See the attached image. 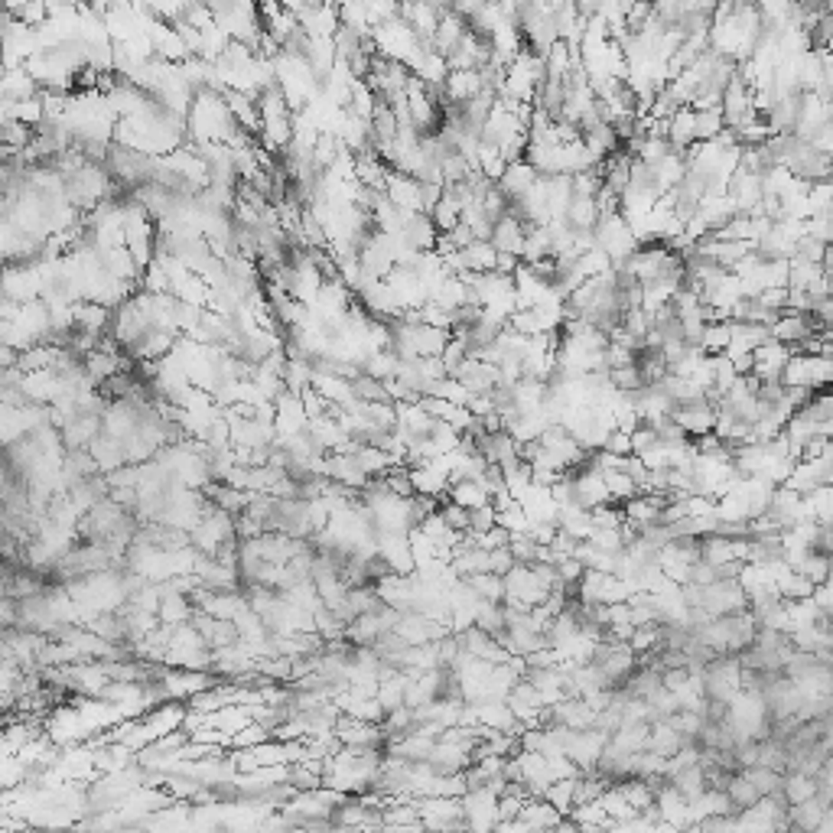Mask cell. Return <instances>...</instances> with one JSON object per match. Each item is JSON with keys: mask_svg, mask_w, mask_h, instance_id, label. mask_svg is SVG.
Returning a JSON list of instances; mask_svg holds the SVG:
<instances>
[{"mask_svg": "<svg viewBox=\"0 0 833 833\" xmlns=\"http://www.w3.org/2000/svg\"><path fill=\"white\" fill-rule=\"evenodd\" d=\"M547 586L541 583V576L534 573L531 563H515V567L505 573V602L508 606H525L534 609L547 600Z\"/></svg>", "mask_w": 833, "mask_h": 833, "instance_id": "obj_1", "label": "cell"}, {"mask_svg": "<svg viewBox=\"0 0 833 833\" xmlns=\"http://www.w3.org/2000/svg\"><path fill=\"white\" fill-rule=\"evenodd\" d=\"M671 416L687 430L691 440H697L703 434H713V426H717V404H709L707 398L687 400V404H677L671 410Z\"/></svg>", "mask_w": 833, "mask_h": 833, "instance_id": "obj_2", "label": "cell"}, {"mask_svg": "<svg viewBox=\"0 0 833 833\" xmlns=\"http://www.w3.org/2000/svg\"><path fill=\"white\" fill-rule=\"evenodd\" d=\"M462 804H466V827H475V830H492V827H499V794H495L489 784L466 792Z\"/></svg>", "mask_w": 833, "mask_h": 833, "instance_id": "obj_3", "label": "cell"}, {"mask_svg": "<svg viewBox=\"0 0 833 833\" xmlns=\"http://www.w3.org/2000/svg\"><path fill=\"white\" fill-rule=\"evenodd\" d=\"M817 333V323L810 313H794V309H784L782 316L772 323V339L784 342V345H792L794 352L804 345V339H810V335Z\"/></svg>", "mask_w": 833, "mask_h": 833, "instance_id": "obj_4", "label": "cell"}, {"mask_svg": "<svg viewBox=\"0 0 833 833\" xmlns=\"http://www.w3.org/2000/svg\"><path fill=\"white\" fill-rule=\"evenodd\" d=\"M274 424H277V434L280 436H293V434H303L309 426V414L307 407H303V398L293 391H284L274 398Z\"/></svg>", "mask_w": 833, "mask_h": 833, "instance_id": "obj_5", "label": "cell"}, {"mask_svg": "<svg viewBox=\"0 0 833 833\" xmlns=\"http://www.w3.org/2000/svg\"><path fill=\"white\" fill-rule=\"evenodd\" d=\"M792 355H794L792 345H784V342L772 339V342H765L762 349H755V365H752V371L758 375V381H782L784 365H788V359H792Z\"/></svg>", "mask_w": 833, "mask_h": 833, "instance_id": "obj_6", "label": "cell"}, {"mask_svg": "<svg viewBox=\"0 0 833 833\" xmlns=\"http://www.w3.org/2000/svg\"><path fill=\"white\" fill-rule=\"evenodd\" d=\"M654 804H658L661 820H664L667 827H683V824H691V798L677 792L674 784H671V778H667V782L661 784L658 792H654Z\"/></svg>", "mask_w": 833, "mask_h": 833, "instance_id": "obj_7", "label": "cell"}, {"mask_svg": "<svg viewBox=\"0 0 833 833\" xmlns=\"http://www.w3.org/2000/svg\"><path fill=\"white\" fill-rule=\"evenodd\" d=\"M489 242L499 248V254H515V258H525V242H527V225L517 215H505L501 222H495L492 238Z\"/></svg>", "mask_w": 833, "mask_h": 833, "instance_id": "obj_8", "label": "cell"}, {"mask_svg": "<svg viewBox=\"0 0 833 833\" xmlns=\"http://www.w3.org/2000/svg\"><path fill=\"white\" fill-rule=\"evenodd\" d=\"M733 325V339H729V349L726 355H742V352H755L762 349L765 342H772V325L765 323H746V319H729Z\"/></svg>", "mask_w": 833, "mask_h": 833, "instance_id": "obj_9", "label": "cell"}, {"mask_svg": "<svg viewBox=\"0 0 833 833\" xmlns=\"http://www.w3.org/2000/svg\"><path fill=\"white\" fill-rule=\"evenodd\" d=\"M784 485H788V489H794V492H801V495L817 492L820 485H827L824 459H820V456H817V459H798V462H794V469L788 472V479H784Z\"/></svg>", "mask_w": 833, "mask_h": 833, "instance_id": "obj_10", "label": "cell"}, {"mask_svg": "<svg viewBox=\"0 0 833 833\" xmlns=\"http://www.w3.org/2000/svg\"><path fill=\"white\" fill-rule=\"evenodd\" d=\"M537 179H541V173H537L527 160H515V163H508V169H505V176L499 179V186L511 202H517L521 196H527V192L537 186Z\"/></svg>", "mask_w": 833, "mask_h": 833, "instance_id": "obj_11", "label": "cell"}, {"mask_svg": "<svg viewBox=\"0 0 833 833\" xmlns=\"http://www.w3.org/2000/svg\"><path fill=\"white\" fill-rule=\"evenodd\" d=\"M563 817L547 798H527L525 808H521V820H525L531 830H557L563 824Z\"/></svg>", "mask_w": 833, "mask_h": 833, "instance_id": "obj_12", "label": "cell"}, {"mask_svg": "<svg viewBox=\"0 0 833 833\" xmlns=\"http://www.w3.org/2000/svg\"><path fill=\"white\" fill-rule=\"evenodd\" d=\"M827 804L820 798H808L801 801V804H792L788 808V824H792V830H820V824H824L827 817Z\"/></svg>", "mask_w": 833, "mask_h": 833, "instance_id": "obj_13", "label": "cell"}, {"mask_svg": "<svg viewBox=\"0 0 833 833\" xmlns=\"http://www.w3.org/2000/svg\"><path fill=\"white\" fill-rule=\"evenodd\" d=\"M446 499L472 511V508H479V505H489V501H492V492H489L479 479H459V482H450Z\"/></svg>", "mask_w": 833, "mask_h": 833, "instance_id": "obj_14", "label": "cell"}, {"mask_svg": "<svg viewBox=\"0 0 833 833\" xmlns=\"http://www.w3.org/2000/svg\"><path fill=\"white\" fill-rule=\"evenodd\" d=\"M381 635H384V625L378 612H365V616L352 618V622L345 625V642H352V645H375Z\"/></svg>", "mask_w": 833, "mask_h": 833, "instance_id": "obj_15", "label": "cell"}, {"mask_svg": "<svg viewBox=\"0 0 833 833\" xmlns=\"http://www.w3.org/2000/svg\"><path fill=\"white\" fill-rule=\"evenodd\" d=\"M192 612H196V606H192V600L186 592H163V602H160L157 616L163 625H183L192 618Z\"/></svg>", "mask_w": 833, "mask_h": 833, "instance_id": "obj_16", "label": "cell"}, {"mask_svg": "<svg viewBox=\"0 0 833 833\" xmlns=\"http://www.w3.org/2000/svg\"><path fill=\"white\" fill-rule=\"evenodd\" d=\"M671 784H674L681 794H687V798H697V794L707 792V765H703V762H693V765L681 768V772L671 775Z\"/></svg>", "mask_w": 833, "mask_h": 833, "instance_id": "obj_17", "label": "cell"}, {"mask_svg": "<svg viewBox=\"0 0 833 833\" xmlns=\"http://www.w3.org/2000/svg\"><path fill=\"white\" fill-rule=\"evenodd\" d=\"M794 570L798 573H804L810 580L814 586H820V583H827L830 580V554H824V550H817V547H810L804 557L794 563Z\"/></svg>", "mask_w": 833, "mask_h": 833, "instance_id": "obj_18", "label": "cell"}, {"mask_svg": "<svg viewBox=\"0 0 833 833\" xmlns=\"http://www.w3.org/2000/svg\"><path fill=\"white\" fill-rule=\"evenodd\" d=\"M726 794L733 798V804L739 810L752 808V804H758V801H762V792H758L755 782H752L746 772H733V778H729V784H726Z\"/></svg>", "mask_w": 833, "mask_h": 833, "instance_id": "obj_19", "label": "cell"}, {"mask_svg": "<svg viewBox=\"0 0 833 833\" xmlns=\"http://www.w3.org/2000/svg\"><path fill=\"white\" fill-rule=\"evenodd\" d=\"M782 792H784V798H788V804H801V801H808L817 794V778L804 775V772H784Z\"/></svg>", "mask_w": 833, "mask_h": 833, "instance_id": "obj_20", "label": "cell"}, {"mask_svg": "<svg viewBox=\"0 0 833 833\" xmlns=\"http://www.w3.org/2000/svg\"><path fill=\"white\" fill-rule=\"evenodd\" d=\"M606 485H609V499L618 501V505H625L628 499H635V495L642 492V485L635 482L625 469H612V472H606Z\"/></svg>", "mask_w": 833, "mask_h": 833, "instance_id": "obj_21", "label": "cell"}, {"mask_svg": "<svg viewBox=\"0 0 833 833\" xmlns=\"http://www.w3.org/2000/svg\"><path fill=\"white\" fill-rule=\"evenodd\" d=\"M576 782H580V775H576V778H557V782L547 788V794H544V798H547L550 804L560 810V814H570V810H573V804H576Z\"/></svg>", "mask_w": 833, "mask_h": 833, "instance_id": "obj_22", "label": "cell"}, {"mask_svg": "<svg viewBox=\"0 0 833 833\" xmlns=\"http://www.w3.org/2000/svg\"><path fill=\"white\" fill-rule=\"evenodd\" d=\"M469 586H472L482 600H489V602H505V576L501 573H475V576H469L466 580Z\"/></svg>", "mask_w": 833, "mask_h": 833, "instance_id": "obj_23", "label": "cell"}, {"mask_svg": "<svg viewBox=\"0 0 833 833\" xmlns=\"http://www.w3.org/2000/svg\"><path fill=\"white\" fill-rule=\"evenodd\" d=\"M600 804H602V808H606V814L612 817V820H616V824H622V820H632V817L638 814V810H635L632 804H628V801H625V794L618 792L616 784H609L606 792H602Z\"/></svg>", "mask_w": 833, "mask_h": 833, "instance_id": "obj_24", "label": "cell"}, {"mask_svg": "<svg viewBox=\"0 0 833 833\" xmlns=\"http://www.w3.org/2000/svg\"><path fill=\"white\" fill-rule=\"evenodd\" d=\"M267 739H274L270 729L254 719V723H248L244 729H238V733L232 736V749H254V746H261V742H267Z\"/></svg>", "mask_w": 833, "mask_h": 833, "instance_id": "obj_25", "label": "cell"}, {"mask_svg": "<svg viewBox=\"0 0 833 833\" xmlns=\"http://www.w3.org/2000/svg\"><path fill=\"white\" fill-rule=\"evenodd\" d=\"M628 645L635 648V654H648V651L661 648V625H638L628 638Z\"/></svg>", "mask_w": 833, "mask_h": 833, "instance_id": "obj_26", "label": "cell"}, {"mask_svg": "<svg viewBox=\"0 0 833 833\" xmlns=\"http://www.w3.org/2000/svg\"><path fill=\"white\" fill-rule=\"evenodd\" d=\"M609 378H612V384H616L618 391H635V388H645V375H642V368H638V362H632V365H622V368H612V371H609Z\"/></svg>", "mask_w": 833, "mask_h": 833, "instance_id": "obj_27", "label": "cell"}, {"mask_svg": "<svg viewBox=\"0 0 833 833\" xmlns=\"http://www.w3.org/2000/svg\"><path fill=\"white\" fill-rule=\"evenodd\" d=\"M804 232L814 234L817 242L833 244V208H827V212H817V215H810L808 222H804Z\"/></svg>", "mask_w": 833, "mask_h": 833, "instance_id": "obj_28", "label": "cell"}, {"mask_svg": "<svg viewBox=\"0 0 833 833\" xmlns=\"http://www.w3.org/2000/svg\"><path fill=\"white\" fill-rule=\"evenodd\" d=\"M511 554H515L517 563H537V550H541V544L534 541L531 534H511Z\"/></svg>", "mask_w": 833, "mask_h": 833, "instance_id": "obj_29", "label": "cell"}, {"mask_svg": "<svg viewBox=\"0 0 833 833\" xmlns=\"http://www.w3.org/2000/svg\"><path fill=\"white\" fill-rule=\"evenodd\" d=\"M499 525L508 527L511 534H525L527 527H531V515L525 511V505H521V501H515L511 508L499 511Z\"/></svg>", "mask_w": 833, "mask_h": 833, "instance_id": "obj_30", "label": "cell"}, {"mask_svg": "<svg viewBox=\"0 0 833 833\" xmlns=\"http://www.w3.org/2000/svg\"><path fill=\"white\" fill-rule=\"evenodd\" d=\"M495 525H499V508H495L492 501H489V505H479V508L469 511V531L485 534V531H492Z\"/></svg>", "mask_w": 833, "mask_h": 833, "instance_id": "obj_31", "label": "cell"}, {"mask_svg": "<svg viewBox=\"0 0 833 833\" xmlns=\"http://www.w3.org/2000/svg\"><path fill=\"white\" fill-rule=\"evenodd\" d=\"M443 517H446V525L453 527V531H469V508H462V505H456V501H443L440 505Z\"/></svg>", "mask_w": 833, "mask_h": 833, "instance_id": "obj_32", "label": "cell"}, {"mask_svg": "<svg viewBox=\"0 0 833 833\" xmlns=\"http://www.w3.org/2000/svg\"><path fill=\"white\" fill-rule=\"evenodd\" d=\"M602 450H609V453H616V456H632L635 453V446H632V434H625V430H612L609 434V440H606V446Z\"/></svg>", "mask_w": 833, "mask_h": 833, "instance_id": "obj_33", "label": "cell"}, {"mask_svg": "<svg viewBox=\"0 0 833 833\" xmlns=\"http://www.w3.org/2000/svg\"><path fill=\"white\" fill-rule=\"evenodd\" d=\"M489 554H492V573L505 576L517 563L515 554H511V547H495V550H489Z\"/></svg>", "mask_w": 833, "mask_h": 833, "instance_id": "obj_34", "label": "cell"}, {"mask_svg": "<svg viewBox=\"0 0 833 833\" xmlns=\"http://www.w3.org/2000/svg\"><path fill=\"white\" fill-rule=\"evenodd\" d=\"M817 778H820V782H830L833 784V749L827 752L824 765H820V775H817Z\"/></svg>", "mask_w": 833, "mask_h": 833, "instance_id": "obj_35", "label": "cell"}]
</instances>
